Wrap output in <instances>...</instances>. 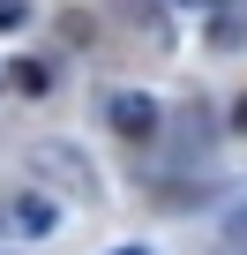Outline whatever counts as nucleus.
<instances>
[{
  "label": "nucleus",
  "instance_id": "obj_1",
  "mask_svg": "<svg viewBox=\"0 0 247 255\" xmlns=\"http://www.w3.org/2000/svg\"><path fill=\"white\" fill-rule=\"evenodd\" d=\"M30 165H38L45 180H60L68 195H97V173H90V165H82L68 143H45V150H30Z\"/></svg>",
  "mask_w": 247,
  "mask_h": 255
},
{
  "label": "nucleus",
  "instance_id": "obj_2",
  "mask_svg": "<svg viewBox=\"0 0 247 255\" xmlns=\"http://www.w3.org/2000/svg\"><path fill=\"white\" fill-rule=\"evenodd\" d=\"M105 113H112L120 135H150V128H158V98H143V90H120Z\"/></svg>",
  "mask_w": 247,
  "mask_h": 255
},
{
  "label": "nucleus",
  "instance_id": "obj_3",
  "mask_svg": "<svg viewBox=\"0 0 247 255\" xmlns=\"http://www.w3.org/2000/svg\"><path fill=\"white\" fill-rule=\"evenodd\" d=\"M15 233H23V240H53V233H60V203H53V195H23V203H15Z\"/></svg>",
  "mask_w": 247,
  "mask_h": 255
},
{
  "label": "nucleus",
  "instance_id": "obj_4",
  "mask_svg": "<svg viewBox=\"0 0 247 255\" xmlns=\"http://www.w3.org/2000/svg\"><path fill=\"white\" fill-rule=\"evenodd\" d=\"M225 240H232V255H247V210H240V218H225Z\"/></svg>",
  "mask_w": 247,
  "mask_h": 255
},
{
  "label": "nucleus",
  "instance_id": "obj_5",
  "mask_svg": "<svg viewBox=\"0 0 247 255\" xmlns=\"http://www.w3.org/2000/svg\"><path fill=\"white\" fill-rule=\"evenodd\" d=\"M112 255H143V248H112Z\"/></svg>",
  "mask_w": 247,
  "mask_h": 255
},
{
  "label": "nucleus",
  "instance_id": "obj_6",
  "mask_svg": "<svg viewBox=\"0 0 247 255\" xmlns=\"http://www.w3.org/2000/svg\"><path fill=\"white\" fill-rule=\"evenodd\" d=\"M187 8H210V0H187Z\"/></svg>",
  "mask_w": 247,
  "mask_h": 255
}]
</instances>
